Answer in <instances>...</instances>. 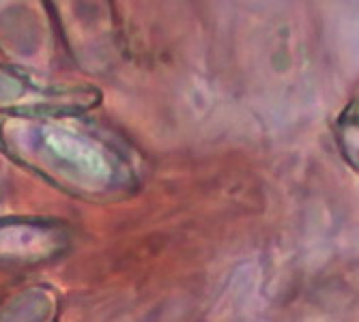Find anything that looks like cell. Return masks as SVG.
<instances>
[{"label": "cell", "mask_w": 359, "mask_h": 322, "mask_svg": "<svg viewBox=\"0 0 359 322\" xmlns=\"http://www.w3.org/2000/svg\"><path fill=\"white\" fill-rule=\"evenodd\" d=\"M100 99L93 86L43 82L22 67L0 64V112L5 116H82Z\"/></svg>", "instance_id": "2"}, {"label": "cell", "mask_w": 359, "mask_h": 322, "mask_svg": "<svg viewBox=\"0 0 359 322\" xmlns=\"http://www.w3.org/2000/svg\"><path fill=\"white\" fill-rule=\"evenodd\" d=\"M69 245L67 228L56 219L3 217L0 219V267L39 265L60 255Z\"/></svg>", "instance_id": "3"}, {"label": "cell", "mask_w": 359, "mask_h": 322, "mask_svg": "<svg viewBox=\"0 0 359 322\" xmlns=\"http://www.w3.org/2000/svg\"><path fill=\"white\" fill-rule=\"evenodd\" d=\"M0 148L26 170L82 200H118L138 187L125 150L80 116H5Z\"/></svg>", "instance_id": "1"}, {"label": "cell", "mask_w": 359, "mask_h": 322, "mask_svg": "<svg viewBox=\"0 0 359 322\" xmlns=\"http://www.w3.org/2000/svg\"><path fill=\"white\" fill-rule=\"evenodd\" d=\"M60 303L52 288L32 286L0 303V322H58Z\"/></svg>", "instance_id": "4"}, {"label": "cell", "mask_w": 359, "mask_h": 322, "mask_svg": "<svg viewBox=\"0 0 359 322\" xmlns=\"http://www.w3.org/2000/svg\"><path fill=\"white\" fill-rule=\"evenodd\" d=\"M336 140L351 168L357 170V104L355 102L344 108V112L336 122Z\"/></svg>", "instance_id": "5"}]
</instances>
